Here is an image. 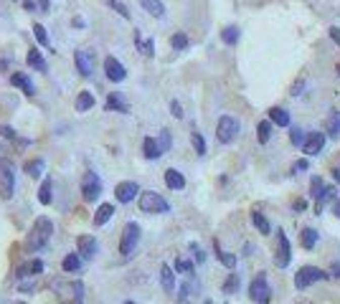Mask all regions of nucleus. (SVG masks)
Segmentation results:
<instances>
[{"instance_id": "2eb2a0df", "label": "nucleus", "mask_w": 340, "mask_h": 304, "mask_svg": "<svg viewBox=\"0 0 340 304\" xmlns=\"http://www.w3.org/2000/svg\"><path fill=\"white\" fill-rule=\"evenodd\" d=\"M76 248H79V256H81V259L92 261V259L97 256V251H99V243H97L94 236H79V238H76Z\"/></svg>"}, {"instance_id": "69168bd1", "label": "nucleus", "mask_w": 340, "mask_h": 304, "mask_svg": "<svg viewBox=\"0 0 340 304\" xmlns=\"http://www.w3.org/2000/svg\"><path fill=\"white\" fill-rule=\"evenodd\" d=\"M206 304H214V301H206Z\"/></svg>"}, {"instance_id": "e433bc0d", "label": "nucleus", "mask_w": 340, "mask_h": 304, "mask_svg": "<svg viewBox=\"0 0 340 304\" xmlns=\"http://www.w3.org/2000/svg\"><path fill=\"white\" fill-rule=\"evenodd\" d=\"M94 107V96H92V91H81L79 96H76V112H89Z\"/></svg>"}, {"instance_id": "680f3d73", "label": "nucleus", "mask_w": 340, "mask_h": 304, "mask_svg": "<svg viewBox=\"0 0 340 304\" xmlns=\"http://www.w3.org/2000/svg\"><path fill=\"white\" fill-rule=\"evenodd\" d=\"M181 304H188V301H186V299H183V301H181Z\"/></svg>"}, {"instance_id": "a878e982", "label": "nucleus", "mask_w": 340, "mask_h": 304, "mask_svg": "<svg viewBox=\"0 0 340 304\" xmlns=\"http://www.w3.org/2000/svg\"><path fill=\"white\" fill-rule=\"evenodd\" d=\"M142 155L147 158V160H157L162 152H160V147H157V142L152 139V137H145L142 139Z\"/></svg>"}, {"instance_id": "c756f323", "label": "nucleus", "mask_w": 340, "mask_h": 304, "mask_svg": "<svg viewBox=\"0 0 340 304\" xmlns=\"http://www.w3.org/2000/svg\"><path fill=\"white\" fill-rule=\"evenodd\" d=\"M173 271H178V274H186V276H196V264L191 261V259H183V256H178L176 259V269Z\"/></svg>"}, {"instance_id": "0e129e2a", "label": "nucleus", "mask_w": 340, "mask_h": 304, "mask_svg": "<svg viewBox=\"0 0 340 304\" xmlns=\"http://www.w3.org/2000/svg\"><path fill=\"white\" fill-rule=\"evenodd\" d=\"M18 304H26V301H18Z\"/></svg>"}, {"instance_id": "2f4dec72", "label": "nucleus", "mask_w": 340, "mask_h": 304, "mask_svg": "<svg viewBox=\"0 0 340 304\" xmlns=\"http://www.w3.org/2000/svg\"><path fill=\"white\" fill-rule=\"evenodd\" d=\"M23 170H26L31 178H41V175H44V170H46V163H44L41 158H36V160H28Z\"/></svg>"}, {"instance_id": "473e14b6", "label": "nucleus", "mask_w": 340, "mask_h": 304, "mask_svg": "<svg viewBox=\"0 0 340 304\" xmlns=\"http://www.w3.org/2000/svg\"><path fill=\"white\" fill-rule=\"evenodd\" d=\"M251 223L259 228V233H264V236H269V233H272V226H269V221L264 218V213H259V211H251Z\"/></svg>"}, {"instance_id": "6e6d98bb", "label": "nucleus", "mask_w": 340, "mask_h": 304, "mask_svg": "<svg viewBox=\"0 0 340 304\" xmlns=\"http://www.w3.org/2000/svg\"><path fill=\"white\" fill-rule=\"evenodd\" d=\"M330 38L340 46V28H330Z\"/></svg>"}, {"instance_id": "603ef678", "label": "nucleus", "mask_w": 340, "mask_h": 304, "mask_svg": "<svg viewBox=\"0 0 340 304\" xmlns=\"http://www.w3.org/2000/svg\"><path fill=\"white\" fill-rule=\"evenodd\" d=\"M302 89H305V79H300V81L292 86V96H300V94H302Z\"/></svg>"}, {"instance_id": "5fc2aeb1", "label": "nucleus", "mask_w": 340, "mask_h": 304, "mask_svg": "<svg viewBox=\"0 0 340 304\" xmlns=\"http://www.w3.org/2000/svg\"><path fill=\"white\" fill-rule=\"evenodd\" d=\"M327 276H335V279H340V264H332L330 266V274Z\"/></svg>"}, {"instance_id": "37998d69", "label": "nucleus", "mask_w": 340, "mask_h": 304, "mask_svg": "<svg viewBox=\"0 0 340 304\" xmlns=\"http://www.w3.org/2000/svg\"><path fill=\"white\" fill-rule=\"evenodd\" d=\"M0 142H18V134L13 127L8 124H0Z\"/></svg>"}, {"instance_id": "7ed1b4c3", "label": "nucleus", "mask_w": 340, "mask_h": 304, "mask_svg": "<svg viewBox=\"0 0 340 304\" xmlns=\"http://www.w3.org/2000/svg\"><path fill=\"white\" fill-rule=\"evenodd\" d=\"M216 137H219L221 144H231L239 137V119L231 117V114H224L216 124Z\"/></svg>"}, {"instance_id": "412c9836", "label": "nucleus", "mask_w": 340, "mask_h": 304, "mask_svg": "<svg viewBox=\"0 0 340 304\" xmlns=\"http://www.w3.org/2000/svg\"><path fill=\"white\" fill-rule=\"evenodd\" d=\"M160 284H162V289H165L167 294L176 289V271L170 269L167 264H162V266H160Z\"/></svg>"}, {"instance_id": "6e6552de", "label": "nucleus", "mask_w": 340, "mask_h": 304, "mask_svg": "<svg viewBox=\"0 0 340 304\" xmlns=\"http://www.w3.org/2000/svg\"><path fill=\"white\" fill-rule=\"evenodd\" d=\"M13 193H16V173L11 163H0V198L11 200Z\"/></svg>"}, {"instance_id": "ddd939ff", "label": "nucleus", "mask_w": 340, "mask_h": 304, "mask_svg": "<svg viewBox=\"0 0 340 304\" xmlns=\"http://www.w3.org/2000/svg\"><path fill=\"white\" fill-rule=\"evenodd\" d=\"M74 64H76V71H79L81 76H92V71H94L92 51H87V48H76V51H74Z\"/></svg>"}, {"instance_id": "a211bd4d", "label": "nucleus", "mask_w": 340, "mask_h": 304, "mask_svg": "<svg viewBox=\"0 0 340 304\" xmlns=\"http://www.w3.org/2000/svg\"><path fill=\"white\" fill-rule=\"evenodd\" d=\"M11 84H13L16 89H21L26 96H33V94H36V86H33L31 76H28V74H23V71H16V74L11 76Z\"/></svg>"}, {"instance_id": "de8ad7c7", "label": "nucleus", "mask_w": 340, "mask_h": 304, "mask_svg": "<svg viewBox=\"0 0 340 304\" xmlns=\"http://www.w3.org/2000/svg\"><path fill=\"white\" fill-rule=\"evenodd\" d=\"M33 36H36V41H38L41 46H49V33H46V28H44L41 23L33 26Z\"/></svg>"}, {"instance_id": "e2e57ef3", "label": "nucleus", "mask_w": 340, "mask_h": 304, "mask_svg": "<svg viewBox=\"0 0 340 304\" xmlns=\"http://www.w3.org/2000/svg\"><path fill=\"white\" fill-rule=\"evenodd\" d=\"M124 304H135V301H124Z\"/></svg>"}, {"instance_id": "7c9ffc66", "label": "nucleus", "mask_w": 340, "mask_h": 304, "mask_svg": "<svg viewBox=\"0 0 340 304\" xmlns=\"http://www.w3.org/2000/svg\"><path fill=\"white\" fill-rule=\"evenodd\" d=\"M196 294H198V279L196 276H188V281H183V286H181V299L188 301Z\"/></svg>"}, {"instance_id": "cd10ccee", "label": "nucleus", "mask_w": 340, "mask_h": 304, "mask_svg": "<svg viewBox=\"0 0 340 304\" xmlns=\"http://www.w3.org/2000/svg\"><path fill=\"white\" fill-rule=\"evenodd\" d=\"M51 190H54L51 178H44V180H41V188H38V193H36L41 206H49V203H51Z\"/></svg>"}, {"instance_id": "20e7f679", "label": "nucleus", "mask_w": 340, "mask_h": 304, "mask_svg": "<svg viewBox=\"0 0 340 304\" xmlns=\"http://www.w3.org/2000/svg\"><path fill=\"white\" fill-rule=\"evenodd\" d=\"M137 243H140V226H137L135 221H130V223L124 226V231H122V238H119V254H122L124 259H130V256L135 254Z\"/></svg>"}, {"instance_id": "c03bdc74", "label": "nucleus", "mask_w": 340, "mask_h": 304, "mask_svg": "<svg viewBox=\"0 0 340 304\" xmlns=\"http://www.w3.org/2000/svg\"><path fill=\"white\" fill-rule=\"evenodd\" d=\"M305 137H307V132H305V129H300V127H292V132H289V139H292V144H294V147H302V144H305Z\"/></svg>"}, {"instance_id": "39448f33", "label": "nucleus", "mask_w": 340, "mask_h": 304, "mask_svg": "<svg viewBox=\"0 0 340 304\" xmlns=\"http://www.w3.org/2000/svg\"><path fill=\"white\" fill-rule=\"evenodd\" d=\"M249 296H251V301H257V304H269V301H272V289H269V284H267V274H257V276L251 279V284H249Z\"/></svg>"}, {"instance_id": "c85d7f7f", "label": "nucleus", "mask_w": 340, "mask_h": 304, "mask_svg": "<svg viewBox=\"0 0 340 304\" xmlns=\"http://www.w3.org/2000/svg\"><path fill=\"white\" fill-rule=\"evenodd\" d=\"M300 241H302V248L312 251V248L317 246L320 236H317V231H315V228H302V236H300Z\"/></svg>"}, {"instance_id": "bb28decb", "label": "nucleus", "mask_w": 340, "mask_h": 304, "mask_svg": "<svg viewBox=\"0 0 340 304\" xmlns=\"http://www.w3.org/2000/svg\"><path fill=\"white\" fill-rule=\"evenodd\" d=\"M269 122L277 124V127H289V114L282 107H272L269 109Z\"/></svg>"}, {"instance_id": "1a4fd4ad", "label": "nucleus", "mask_w": 340, "mask_h": 304, "mask_svg": "<svg viewBox=\"0 0 340 304\" xmlns=\"http://www.w3.org/2000/svg\"><path fill=\"white\" fill-rule=\"evenodd\" d=\"M289 261H292V243H289V238H287V233H284V231H277L274 264H277L279 269H287V266H289Z\"/></svg>"}, {"instance_id": "a19ab883", "label": "nucleus", "mask_w": 340, "mask_h": 304, "mask_svg": "<svg viewBox=\"0 0 340 304\" xmlns=\"http://www.w3.org/2000/svg\"><path fill=\"white\" fill-rule=\"evenodd\" d=\"M188 43H191V41H188V36H186V33H176L173 38H170V46H173L176 51H186V48H188Z\"/></svg>"}, {"instance_id": "72a5a7b5", "label": "nucleus", "mask_w": 340, "mask_h": 304, "mask_svg": "<svg viewBox=\"0 0 340 304\" xmlns=\"http://www.w3.org/2000/svg\"><path fill=\"white\" fill-rule=\"evenodd\" d=\"M214 248H216V256H219V261H221L226 269H234V266H236V256H234V254H229V251H224V248L219 246V241H214Z\"/></svg>"}, {"instance_id": "423d86ee", "label": "nucleus", "mask_w": 340, "mask_h": 304, "mask_svg": "<svg viewBox=\"0 0 340 304\" xmlns=\"http://www.w3.org/2000/svg\"><path fill=\"white\" fill-rule=\"evenodd\" d=\"M81 195L89 203H94L102 195V180H99V175L94 170H87L84 173V178H81Z\"/></svg>"}, {"instance_id": "0eeeda50", "label": "nucleus", "mask_w": 340, "mask_h": 304, "mask_svg": "<svg viewBox=\"0 0 340 304\" xmlns=\"http://www.w3.org/2000/svg\"><path fill=\"white\" fill-rule=\"evenodd\" d=\"M325 279H330L322 269H317V266H302L297 274H294V286L297 289H307L312 281H325Z\"/></svg>"}, {"instance_id": "6ab92c4d", "label": "nucleus", "mask_w": 340, "mask_h": 304, "mask_svg": "<svg viewBox=\"0 0 340 304\" xmlns=\"http://www.w3.org/2000/svg\"><path fill=\"white\" fill-rule=\"evenodd\" d=\"M165 185H167L170 190H183V188H186L183 173H178L176 168H167V170H165Z\"/></svg>"}, {"instance_id": "13d9d810", "label": "nucleus", "mask_w": 340, "mask_h": 304, "mask_svg": "<svg viewBox=\"0 0 340 304\" xmlns=\"http://www.w3.org/2000/svg\"><path fill=\"white\" fill-rule=\"evenodd\" d=\"M332 211H335V216L340 218V200H332Z\"/></svg>"}, {"instance_id": "338daca9", "label": "nucleus", "mask_w": 340, "mask_h": 304, "mask_svg": "<svg viewBox=\"0 0 340 304\" xmlns=\"http://www.w3.org/2000/svg\"><path fill=\"white\" fill-rule=\"evenodd\" d=\"M337 71H340V66H337Z\"/></svg>"}, {"instance_id": "a18cd8bd", "label": "nucleus", "mask_w": 340, "mask_h": 304, "mask_svg": "<svg viewBox=\"0 0 340 304\" xmlns=\"http://www.w3.org/2000/svg\"><path fill=\"white\" fill-rule=\"evenodd\" d=\"M327 132H330L332 137H337V134H340V114H337V112H332V114H330V119H327Z\"/></svg>"}, {"instance_id": "f03ea898", "label": "nucleus", "mask_w": 340, "mask_h": 304, "mask_svg": "<svg viewBox=\"0 0 340 304\" xmlns=\"http://www.w3.org/2000/svg\"><path fill=\"white\" fill-rule=\"evenodd\" d=\"M137 203H140V211L142 213H170V203L155 193V190H145L137 195Z\"/></svg>"}, {"instance_id": "b1692460", "label": "nucleus", "mask_w": 340, "mask_h": 304, "mask_svg": "<svg viewBox=\"0 0 340 304\" xmlns=\"http://www.w3.org/2000/svg\"><path fill=\"white\" fill-rule=\"evenodd\" d=\"M335 193H337V190H335V185H322L320 195L315 198V211L320 213V211H322V206H325L327 200H335Z\"/></svg>"}, {"instance_id": "49530a36", "label": "nucleus", "mask_w": 340, "mask_h": 304, "mask_svg": "<svg viewBox=\"0 0 340 304\" xmlns=\"http://www.w3.org/2000/svg\"><path fill=\"white\" fill-rule=\"evenodd\" d=\"M239 289V274H229V279L224 281V294H234Z\"/></svg>"}, {"instance_id": "3c124183", "label": "nucleus", "mask_w": 340, "mask_h": 304, "mask_svg": "<svg viewBox=\"0 0 340 304\" xmlns=\"http://www.w3.org/2000/svg\"><path fill=\"white\" fill-rule=\"evenodd\" d=\"M170 112H173V117H176V119H183V107H181V102H178V99L170 102Z\"/></svg>"}, {"instance_id": "c9c22d12", "label": "nucleus", "mask_w": 340, "mask_h": 304, "mask_svg": "<svg viewBox=\"0 0 340 304\" xmlns=\"http://www.w3.org/2000/svg\"><path fill=\"white\" fill-rule=\"evenodd\" d=\"M239 28L236 26H226L224 31H221V41L226 43V46H234V43H239Z\"/></svg>"}, {"instance_id": "8fccbe9b", "label": "nucleus", "mask_w": 340, "mask_h": 304, "mask_svg": "<svg viewBox=\"0 0 340 304\" xmlns=\"http://www.w3.org/2000/svg\"><path fill=\"white\" fill-rule=\"evenodd\" d=\"M322 185H325V183H322V178H317V175H312V180H310V190H312V195H315V198L320 195V190H322Z\"/></svg>"}, {"instance_id": "dca6fc26", "label": "nucleus", "mask_w": 340, "mask_h": 304, "mask_svg": "<svg viewBox=\"0 0 340 304\" xmlns=\"http://www.w3.org/2000/svg\"><path fill=\"white\" fill-rule=\"evenodd\" d=\"M44 269H46V264L41 261V259H31V261H26V264H21L18 266V279H36V276H41L44 274Z\"/></svg>"}, {"instance_id": "9b49d317", "label": "nucleus", "mask_w": 340, "mask_h": 304, "mask_svg": "<svg viewBox=\"0 0 340 304\" xmlns=\"http://www.w3.org/2000/svg\"><path fill=\"white\" fill-rule=\"evenodd\" d=\"M322 147H325V134L322 132H307L305 144H302L305 155L307 158H315V155H320V152H322Z\"/></svg>"}, {"instance_id": "f257e3e1", "label": "nucleus", "mask_w": 340, "mask_h": 304, "mask_svg": "<svg viewBox=\"0 0 340 304\" xmlns=\"http://www.w3.org/2000/svg\"><path fill=\"white\" fill-rule=\"evenodd\" d=\"M51 233H54V223H51V218L41 216V218H38V221L31 226V231H28V238H26V251H28V254L41 251V248L49 243Z\"/></svg>"}, {"instance_id": "79ce46f5", "label": "nucleus", "mask_w": 340, "mask_h": 304, "mask_svg": "<svg viewBox=\"0 0 340 304\" xmlns=\"http://www.w3.org/2000/svg\"><path fill=\"white\" fill-rule=\"evenodd\" d=\"M104 3H107V6H109L114 13H119L122 18H130V8L122 3V0H104Z\"/></svg>"}, {"instance_id": "ea45409f", "label": "nucleus", "mask_w": 340, "mask_h": 304, "mask_svg": "<svg viewBox=\"0 0 340 304\" xmlns=\"http://www.w3.org/2000/svg\"><path fill=\"white\" fill-rule=\"evenodd\" d=\"M191 144H193V149L198 152V155H206V139H203L201 132H191Z\"/></svg>"}, {"instance_id": "f3484780", "label": "nucleus", "mask_w": 340, "mask_h": 304, "mask_svg": "<svg viewBox=\"0 0 340 304\" xmlns=\"http://www.w3.org/2000/svg\"><path fill=\"white\" fill-rule=\"evenodd\" d=\"M104 107H107V112H119V114H127V112H130V102H127L119 91H109Z\"/></svg>"}, {"instance_id": "052dcab7", "label": "nucleus", "mask_w": 340, "mask_h": 304, "mask_svg": "<svg viewBox=\"0 0 340 304\" xmlns=\"http://www.w3.org/2000/svg\"><path fill=\"white\" fill-rule=\"evenodd\" d=\"M294 211H305V200H297L294 203Z\"/></svg>"}, {"instance_id": "bf43d9fd", "label": "nucleus", "mask_w": 340, "mask_h": 304, "mask_svg": "<svg viewBox=\"0 0 340 304\" xmlns=\"http://www.w3.org/2000/svg\"><path fill=\"white\" fill-rule=\"evenodd\" d=\"M38 6H41L44 13H49V0H38Z\"/></svg>"}, {"instance_id": "393cba45", "label": "nucleus", "mask_w": 340, "mask_h": 304, "mask_svg": "<svg viewBox=\"0 0 340 304\" xmlns=\"http://www.w3.org/2000/svg\"><path fill=\"white\" fill-rule=\"evenodd\" d=\"M112 216H114V206L112 203H102L97 208V213H94V226H104Z\"/></svg>"}, {"instance_id": "58836bf2", "label": "nucleus", "mask_w": 340, "mask_h": 304, "mask_svg": "<svg viewBox=\"0 0 340 304\" xmlns=\"http://www.w3.org/2000/svg\"><path fill=\"white\" fill-rule=\"evenodd\" d=\"M155 142H157L160 152H162V155H165V152H167L170 147H173V137H170V129H162V132H160V137H157Z\"/></svg>"}, {"instance_id": "09e8293b", "label": "nucleus", "mask_w": 340, "mask_h": 304, "mask_svg": "<svg viewBox=\"0 0 340 304\" xmlns=\"http://www.w3.org/2000/svg\"><path fill=\"white\" fill-rule=\"evenodd\" d=\"M191 254H193V259H196V264H203L208 256H206V251L198 246V243H191Z\"/></svg>"}, {"instance_id": "5701e85b", "label": "nucleus", "mask_w": 340, "mask_h": 304, "mask_svg": "<svg viewBox=\"0 0 340 304\" xmlns=\"http://www.w3.org/2000/svg\"><path fill=\"white\" fill-rule=\"evenodd\" d=\"M28 66H31V69H36V71H41V74H46V71H49L46 59H44V56H41V51H36V48H31V51H28Z\"/></svg>"}, {"instance_id": "864d4df0", "label": "nucleus", "mask_w": 340, "mask_h": 304, "mask_svg": "<svg viewBox=\"0 0 340 304\" xmlns=\"http://www.w3.org/2000/svg\"><path fill=\"white\" fill-rule=\"evenodd\" d=\"M307 168H310V163H307V160H297V163L292 165V170H294V173H300V170H307Z\"/></svg>"}, {"instance_id": "4d7b16f0", "label": "nucleus", "mask_w": 340, "mask_h": 304, "mask_svg": "<svg viewBox=\"0 0 340 304\" xmlns=\"http://www.w3.org/2000/svg\"><path fill=\"white\" fill-rule=\"evenodd\" d=\"M71 26H74V28H84V18H74Z\"/></svg>"}, {"instance_id": "9d476101", "label": "nucleus", "mask_w": 340, "mask_h": 304, "mask_svg": "<svg viewBox=\"0 0 340 304\" xmlns=\"http://www.w3.org/2000/svg\"><path fill=\"white\" fill-rule=\"evenodd\" d=\"M56 289H59V296H61L66 304H84V284H81V281L61 284V286H56Z\"/></svg>"}, {"instance_id": "4468645a", "label": "nucleus", "mask_w": 340, "mask_h": 304, "mask_svg": "<svg viewBox=\"0 0 340 304\" xmlns=\"http://www.w3.org/2000/svg\"><path fill=\"white\" fill-rule=\"evenodd\" d=\"M137 195H140V185L132 183V180H124V183H119V185L114 188V198H117L119 203H132Z\"/></svg>"}, {"instance_id": "f8f14e48", "label": "nucleus", "mask_w": 340, "mask_h": 304, "mask_svg": "<svg viewBox=\"0 0 340 304\" xmlns=\"http://www.w3.org/2000/svg\"><path fill=\"white\" fill-rule=\"evenodd\" d=\"M104 74H107V79L114 81V84H119V81L127 79V69H124L122 61H117L114 56H107V59H104Z\"/></svg>"}, {"instance_id": "f704fd0d", "label": "nucleus", "mask_w": 340, "mask_h": 304, "mask_svg": "<svg viewBox=\"0 0 340 304\" xmlns=\"http://www.w3.org/2000/svg\"><path fill=\"white\" fill-rule=\"evenodd\" d=\"M61 269H64L66 274H74V271H79V269H81V256H79V254H69V256L64 259Z\"/></svg>"}, {"instance_id": "4be33fe9", "label": "nucleus", "mask_w": 340, "mask_h": 304, "mask_svg": "<svg viewBox=\"0 0 340 304\" xmlns=\"http://www.w3.org/2000/svg\"><path fill=\"white\" fill-rule=\"evenodd\" d=\"M140 6H142L152 18H165V6H162V0H140Z\"/></svg>"}, {"instance_id": "4c0bfd02", "label": "nucleus", "mask_w": 340, "mask_h": 304, "mask_svg": "<svg viewBox=\"0 0 340 304\" xmlns=\"http://www.w3.org/2000/svg\"><path fill=\"white\" fill-rule=\"evenodd\" d=\"M257 137H259V142H262V144H267V142H269V137H272V122H269V119L259 122V127H257Z\"/></svg>"}, {"instance_id": "aec40b11", "label": "nucleus", "mask_w": 340, "mask_h": 304, "mask_svg": "<svg viewBox=\"0 0 340 304\" xmlns=\"http://www.w3.org/2000/svg\"><path fill=\"white\" fill-rule=\"evenodd\" d=\"M135 46H137V51H140L142 56H147V59L155 56V41H152V38H142L140 31L135 33Z\"/></svg>"}]
</instances>
